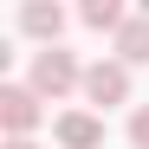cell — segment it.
Masks as SVG:
<instances>
[{"label": "cell", "mask_w": 149, "mask_h": 149, "mask_svg": "<svg viewBox=\"0 0 149 149\" xmlns=\"http://www.w3.org/2000/svg\"><path fill=\"white\" fill-rule=\"evenodd\" d=\"M33 91H39V97H52V104H58L65 91H84V65L71 58L65 45H45V52L33 58Z\"/></svg>", "instance_id": "cell-1"}, {"label": "cell", "mask_w": 149, "mask_h": 149, "mask_svg": "<svg viewBox=\"0 0 149 149\" xmlns=\"http://www.w3.org/2000/svg\"><path fill=\"white\" fill-rule=\"evenodd\" d=\"M0 130H7V143L39 130V91L33 84H0Z\"/></svg>", "instance_id": "cell-2"}, {"label": "cell", "mask_w": 149, "mask_h": 149, "mask_svg": "<svg viewBox=\"0 0 149 149\" xmlns=\"http://www.w3.org/2000/svg\"><path fill=\"white\" fill-rule=\"evenodd\" d=\"M84 97H91L97 110L123 104V97H130V65H123V58H97V65H84Z\"/></svg>", "instance_id": "cell-3"}, {"label": "cell", "mask_w": 149, "mask_h": 149, "mask_svg": "<svg viewBox=\"0 0 149 149\" xmlns=\"http://www.w3.org/2000/svg\"><path fill=\"white\" fill-rule=\"evenodd\" d=\"M52 130H58L65 149H97V143H104V117H97V110H65Z\"/></svg>", "instance_id": "cell-4"}, {"label": "cell", "mask_w": 149, "mask_h": 149, "mask_svg": "<svg viewBox=\"0 0 149 149\" xmlns=\"http://www.w3.org/2000/svg\"><path fill=\"white\" fill-rule=\"evenodd\" d=\"M19 26H26L33 39H45V45H58V33H65V13H58V7H45V0H33V7L19 13Z\"/></svg>", "instance_id": "cell-5"}, {"label": "cell", "mask_w": 149, "mask_h": 149, "mask_svg": "<svg viewBox=\"0 0 149 149\" xmlns=\"http://www.w3.org/2000/svg\"><path fill=\"white\" fill-rule=\"evenodd\" d=\"M117 58L123 65H149V13H136L130 26L117 33Z\"/></svg>", "instance_id": "cell-6"}, {"label": "cell", "mask_w": 149, "mask_h": 149, "mask_svg": "<svg viewBox=\"0 0 149 149\" xmlns=\"http://www.w3.org/2000/svg\"><path fill=\"white\" fill-rule=\"evenodd\" d=\"M84 26H97V33H123V26H130V13H123L117 0H84Z\"/></svg>", "instance_id": "cell-7"}, {"label": "cell", "mask_w": 149, "mask_h": 149, "mask_svg": "<svg viewBox=\"0 0 149 149\" xmlns=\"http://www.w3.org/2000/svg\"><path fill=\"white\" fill-rule=\"evenodd\" d=\"M130 143H136V149H149V104L130 117Z\"/></svg>", "instance_id": "cell-8"}, {"label": "cell", "mask_w": 149, "mask_h": 149, "mask_svg": "<svg viewBox=\"0 0 149 149\" xmlns=\"http://www.w3.org/2000/svg\"><path fill=\"white\" fill-rule=\"evenodd\" d=\"M7 149H39V143H33V136H13V143H7Z\"/></svg>", "instance_id": "cell-9"}]
</instances>
